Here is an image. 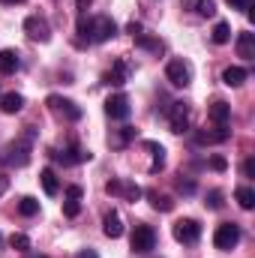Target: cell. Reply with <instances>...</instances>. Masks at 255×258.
Masks as SVG:
<instances>
[{
    "instance_id": "1",
    "label": "cell",
    "mask_w": 255,
    "mask_h": 258,
    "mask_svg": "<svg viewBox=\"0 0 255 258\" xmlns=\"http://www.w3.org/2000/svg\"><path fill=\"white\" fill-rule=\"evenodd\" d=\"M0 159H3L6 165H12V168H24V165L30 162V141H27V138H15V141H9Z\"/></svg>"
},
{
    "instance_id": "2",
    "label": "cell",
    "mask_w": 255,
    "mask_h": 258,
    "mask_svg": "<svg viewBox=\"0 0 255 258\" xmlns=\"http://www.w3.org/2000/svg\"><path fill=\"white\" fill-rule=\"evenodd\" d=\"M237 243H240V225H237V222H222V225H216V231H213V246H216V249L231 252Z\"/></svg>"
},
{
    "instance_id": "3",
    "label": "cell",
    "mask_w": 255,
    "mask_h": 258,
    "mask_svg": "<svg viewBox=\"0 0 255 258\" xmlns=\"http://www.w3.org/2000/svg\"><path fill=\"white\" fill-rule=\"evenodd\" d=\"M45 105H48V111L51 114H57V117H63L69 123H75V120H81V108L72 102V99H66V96H57V93H51L48 99H45Z\"/></svg>"
},
{
    "instance_id": "4",
    "label": "cell",
    "mask_w": 255,
    "mask_h": 258,
    "mask_svg": "<svg viewBox=\"0 0 255 258\" xmlns=\"http://www.w3.org/2000/svg\"><path fill=\"white\" fill-rule=\"evenodd\" d=\"M171 234H174V240L177 243H183V246H195L198 240H201V225H198V219H177L174 225H171Z\"/></svg>"
},
{
    "instance_id": "5",
    "label": "cell",
    "mask_w": 255,
    "mask_h": 258,
    "mask_svg": "<svg viewBox=\"0 0 255 258\" xmlns=\"http://www.w3.org/2000/svg\"><path fill=\"white\" fill-rule=\"evenodd\" d=\"M114 36H117V24H114V18H108V15H96V18H90L87 42H108V39H114Z\"/></svg>"
},
{
    "instance_id": "6",
    "label": "cell",
    "mask_w": 255,
    "mask_h": 258,
    "mask_svg": "<svg viewBox=\"0 0 255 258\" xmlns=\"http://www.w3.org/2000/svg\"><path fill=\"white\" fill-rule=\"evenodd\" d=\"M24 33L33 42H48L51 39V27H48V21L42 15H27L24 18Z\"/></svg>"
},
{
    "instance_id": "7",
    "label": "cell",
    "mask_w": 255,
    "mask_h": 258,
    "mask_svg": "<svg viewBox=\"0 0 255 258\" xmlns=\"http://www.w3.org/2000/svg\"><path fill=\"white\" fill-rule=\"evenodd\" d=\"M105 192L114 195V198H123V201H138L141 198V186H135V183H126V180H117V177H111L108 183H105Z\"/></svg>"
},
{
    "instance_id": "8",
    "label": "cell",
    "mask_w": 255,
    "mask_h": 258,
    "mask_svg": "<svg viewBox=\"0 0 255 258\" xmlns=\"http://www.w3.org/2000/svg\"><path fill=\"white\" fill-rule=\"evenodd\" d=\"M165 78L174 84V87H186L192 81V66L186 60H168L165 66Z\"/></svg>"
},
{
    "instance_id": "9",
    "label": "cell",
    "mask_w": 255,
    "mask_h": 258,
    "mask_svg": "<svg viewBox=\"0 0 255 258\" xmlns=\"http://www.w3.org/2000/svg\"><path fill=\"white\" fill-rule=\"evenodd\" d=\"M132 249L135 252H150L153 246H156V231L150 228V225H135V231H132Z\"/></svg>"
},
{
    "instance_id": "10",
    "label": "cell",
    "mask_w": 255,
    "mask_h": 258,
    "mask_svg": "<svg viewBox=\"0 0 255 258\" xmlns=\"http://www.w3.org/2000/svg\"><path fill=\"white\" fill-rule=\"evenodd\" d=\"M168 126H171V132H186L189 129V105L186 102H171V108H168Z\"/></svg>"
},
{
    "instance_id": "11",
    "label": "cell",
    "mask_w": 255,
    "mask_h": 258,
    "mask_svg": "<svg viewBox=\"0 0 255 258\" xmlns=\"http://www.w3.org/2000/svg\"><path fill=\"white\" fill-rule=\"evenodd\" d=\"M105 114H108L111 120H126L129 117L126 93H114V96H108V99H105Z\"/></svg>"
},
{
    "instance_id": "12",
    "label": "cell",
    "mask_w": 255,
    "mask_h": 258,
    "mask_svg": "<svg viewBox=\"0 0 255 258\" xmlns=\"http://www.w3.org/2000/svg\"><path fill=\"white\" fill-rule=\"evenodd\" d=\"M129 75H132V63H129L126 57H117L114 60V66L105 72V81L108 84H114V87H120V84H126Z\"/></svg>"
},
{
    "instance_id": "13",
    "label": "cell",
    "mask_w": 255,
    "mask_h": 258,
    "mask_svg": "<svg viewBox=\"0 0 255 258\" xmlns=\"http://www.w3.org/2000/svg\"><path fill=\"white\" fill-rule=\"evenodd\" d=\"M207 120H210L213 126H228V120H231V105L222 102V99H216V102L207 108Z\"/></svg>"
},
{
    "instance_id": "14",
    "label": "cell",
    "mask_w": 255,
    "mask_h": 258,
    "mask_svg": "<svg viewBox=\"0 0 255 258\" xmlns=\"http://www.w3.org/2000/svg\"><path fill=\"white\" fill-rule=\"evenodd\" d=\"M228 126H213V129H201V132H195V141L198 144H222V141H228Z\"/></svg>"
},
{
    "instance_id": "15",
    "label": "cell",
    "mask_w": 255,
    "mask_h": 258,
    "mask_svg": "<svg viewBox=\"0 0 255 258\" xmlns=\"http://www.w3.org/2000/svg\"><path fill=\"white\" fill-rule=\"evenodd\" d=\"M102 231H105V237H111V240H117V237L123 234V219H120L117 210H108V213H105V219H102Z\"/></svg>"
},
{
    "instance_id": "16",
    "label": "cell",
    "mask_w": 255,
    "mask_h": 258,
    "mask_svg": "<svg viewBox=\"0 0 255 258\" xmlns=\"http://www.w3.org/2000/svg\"><path fill=\"white\" fill-rule=\"evenodd\" d=\"M141 147L153 153V162H150V174L162 171V168H165V147H162V144H156V141H144Z\"/></svg>"
},
{
    "instance_id": "17",
    "label": "cell",
    "mask_w": 255,
    "mask_h": 258,
    "mask_svg": "<svg viewBox=\"0 0 255 258\" xmlns=\"http://www.w3.org/2000/svg\"><path fill=\"white\" fill-rule=\"evenodd\" d=\"M237 54L243 60H252L255 57V33H249V30L237 33Z\"/></svg>"
},
{
    "instance_id": "18",
    "label": "cell",
    "mask_w": 255,
    "mask_h": 258,
    "mask_svg": "<svg viewBox=\"0 0 255 258\" xmlns=\"http://www.w3.org/2000/svg\"><path fill=\"white\" fill-rule=\"evenodd\" d=\"M24 108V96L21 93H3L0 96V111L3 114H18Z\"/></svg>"
},
{
    "instance_id": "19",
    "label": "cell",
    "mask_w": 255,
    "mask_h": 258,
    "mask_svg": "<svg viewBox=\"0 0 255 258\" xmlns=\"http://www.w3.org/2000/svg\"><path fill=\"white\" fill-rule=\"evenodd\" d=\"M18 66H21L18 51H12V48H3V51H0V75H12Z\"/></svg>"
},
{
    "instance_id": "20",
    "label": "cell",
    "mask_w": 255,
    "mask_h": 258,
    "mask_svg": "<svg viewBox=\"0 0 255 258\" xmlns=\"http://www.w3.org/2000/svg\"><path fill=\"white\" fill-rule=\"evenodd\" d=\"M246 78H249V72H246L243 66H228V69L222 72V81H225L228 87H240Z\"/></svg>"
},
{
    "instance_id": "21",
    "label": "cell",
    "mask_w": 255,
    "mask_h": 258,
    "mask_svg": "<svg viewBox=\"0 0 255 258\" xmlns=\"http://www.w3.org/2000/svg\"><path fill=\"white\" fill-rule=\"evenodd\" d=\"M39 183H42V192L45 195H57V189H60L54 168H42V171H39Z\"/></svg>"
},
{
    "instance_id": "22",
    "label": "cell",
    "mask_w": 255,
    "mask_h": 258,
    "mask_svg": "<svg viewBox=\"0 0 255 258\" xmlns=\"http://www.w3.org/2000/svg\"><path fill=\"white\" fill-rule=\"evenodd\" d=\"M132 138H135V129H132V126H123V129H117L114 135H108V144H111V147H117V150H123Z\"/></svg>"
},
{
    "instance_id": "23",
    "label": "cell",
    "mask_w": 255,
    "mask_h": 258,
    "mask_svg": "<svg viewBox=\"0 0 255 258\" xmlns=\"http://www.w3.org/2000/svg\"><path fill=\"white\" fill-rule=\"evenodd\" d=\"M147 198H150V204H153V210H159V213H171V210H174V198H171V195L147 192Z\"/></svg>"
},
{
    "instance_id": "24",
    "label": "cell",
    "mask_w": 255,
    "mask_h": 258,
    "mask_svg": "<svg viewBox=\"0 0 255 258\" xmlns=\"http://www.w3.org/2000/svg\"><path fill=\"white\" fill-rule=\"evenodd\" d=\"M210 39H213L216 45H225V42L231 39V24H228V21H216V27H213V33H210Z\"/></svg>"
},
{
    "instance_id": "25",
    "label": "cell",
    "mask_w": 255,
    "mask_h": 258,
    "mask_svg": "<svg viewBox=\"0 0 255 258\" xmlns=\"http://www.w3.org/2000/svg\"><path fill=\"white\" fill-rule=\"evenodd\" d=\"M234 198H237V204L243 210H252L255 207V189H249V186H237L234 189Z\"/></svg>"
},
{
    "instance_id": "26",
    "label": "cell",
    "mask_w": 255,
    "mask_h": 258,
    "mask_svg": "<svg viewBox=\"0 0 255 258\" xmlns=\"http://www.w3.org/2000/svg\"><path fill=\"white\" fill-rule=\"evenodd\" d=\"M18 213H21V216H36V213H39V201H36L33 195H24V198L18 201Z\"/></svg>"
},
{
    "instance_id": "27",
    "label": "cell",
    "mask_w": 255,
    "mask_h": 258,
    "mask_svg": "<svg viewBox=\"0 0 255 258\" xmlns=\"http://www.w3.org/2000/svg\"><path fill=\"white\" fill-rule=\"evenodd\" d=\"M135 42H138L141 48H147V51H156V54H159V51L165 48V45H162L159 39H153V36H147V33H141V36H135Z\"/></svg>"
},
{
    "instance_id": "28",
    "label": "cell",
    "mask_w": 255,
    "mask_h": 258,
    "mask_svg": "<svg viewBox=\"0 0 255 258\" xmlns=\"http://www.w3.org/2000/svg\"><path fill=\"white\" fill-rule=\"evenodd\" d=\"M195 12L201 18H213L216 15V0H195Z\"/></svg>"
},
{
    "instance_id": "29",
    "label": "cell",
    "mask_w": 255,
    "mask_h": 258,
    "mask_svg": "<svg viewBox=\"0 0 255 258\" xmlns=\"http://www.w3.org/2000/svg\"><path fill=\"white\" fill-rule=\"evenodd\" d=\"M9 246H12L15 252H30V237H27V234H12V237H9Z\"/></svg>"
},
{
    "instance_id": "30",
    "label": "cell",
    "mask_w": 255,
    "mask_h": 258,
    "mask_svg": "<svg viewBox=\"0 0 255 258\" xmlns=\"http://www.w3.org/2000/svg\"><path fill=\"white\" fill-rule=\"evenodd\" d=\"M204 204H207L210 210H219V207H222V192H219V189H210V192H207V201H204Z\"/></svg>"
},
{
    "instance_id": "31",
    "label": "cell",
    "mask_w": 255,
    "mask_h": 258,
    "mask_svg": "<svg viewBox=\"0 0 255 258\" xmlns=\"http://www.w3.org/2000/svg\"><path fill=\"white\" fill-rule=\"evenodd\" d=\"M78 210H81V204L75 201V198H66V204H63V213L72 219V216H78Z\"/></svg>"
},
{
    "instance_id": "32",
    "label": "cell",
    "mask_w": 255,
    "mask_h": 258,
    "mask_svg": "<svg viewBox=\"0 0 255 258\" xmlns=\"http://www.w3.org/2000/svg\"><path fill=\"white\" fill-rule=\"evenodd\" d=\"M210 168H213V171H225V168H228L225 156H213V159H210Z\"/></svg>"
},
{
    "instance_id": "33",
    "label": "cell",
    "mask_w": 255,
    "mask_h": 258,
    "mask_svg": "<svg viewBox=\"0 0 255 258\" xmlns=\"http://www.w3.org/2000/svg\"><path fill=\"white\" fill-rule=\"evenodd\" d=\"M126 33L135 39V36H141V33H144V27H141L138 21H129V24H126Z\"/></svg>"
},
{
    "instance_id": "34",
    "label": "cell",
    "mask_w": 255,
    "mask_h": 258,
    "mask_svg": "<svg viewBox=\"0 0 255 258\" xmlns=\"http://www.w3.org/2000/svg\"><path fill=\"white\" fill-rule=\"evenodd\" d=\"M177 189H180L183 195H192L195 192V183H192V180H177Z\"/></svg>"
},
{
    "instance_id": "35",
    "label": "cell",
    "mask_w": 255,
    "mask_h": 258,
    "mask_svg": "<svg viewBox=\"0 0 255 258\" xmlns=\"http://www.w3.org/2000/svg\"><path fill=\"white\" fill-rule=\"evenodd\" d=\"M243 177H255V159H252V156L243 162Z\"/></svg>"
},
{
    "instance_id": "36",
    "label": "cell",
    "mask_w": 255,
    "mask_h": 258,
    "mask_svg": "<svg viewBox=\"0 0 255 258\" xmlns=\"http://www.w3.org/2000/svg\"><path fill=\"white\" fill-rule=\"evenodd\" d=\"M228 6H231V9H243V12H246V9L252 6V0H228Z\"/></svg>"
},
{
    "instance_id": "37",
    "label": "cell",
    "mask_w": 255,
    "mask_h": 258,
    "mask_svg": "<svg viewBox=\"0 0 255 258\" xmlns=\"http://www.w3.org/2000/svg\"><path fill=\"white\" fill-rule=\"evenodd\" d=\"M81 195H84V189H81V186H69V189H66V198H75V201H81Z\"/></svg>"
},
{
    "instance_id": "38",
    "label": "cell",
    "mask_w": 255,
    "mask_h": 258,
    "mask_svg": "<svg viewBox=\"0 0 255 258\" xmlns=\"http://www.w3.org/2000/svg\"><path fill=\"white\" fill-rule=\"evenodd\" d=\"M90 3H93V0H75V6H78V12H81V15L90 9Z\"/></svg>"
},
{
    "instance_id": "39",
    "label": "cell",
    "mask_w": 255,
    "mask_h": 258,
    "mask_svg": "<svg viewBox=\"0 0 255 258\" xmlns=\"http://www.w3.org/2000/svg\"><path fill=\"white\" fill-rule=\"evenodd\" d=\"M78 258H99V255H96L93 249H81V252H78Z\"/></svg>"
},
{
    "instance_id": "40",
    "label": "cell",
    "mask_w": 255,
    "mask_h": 258,
    "mask_svg": "<svg viewBox=\"0 0 255 258\" xmlns=\"http://www.w3.org/2000/svg\"><path fill=\"white\" fill-rule=\"evenodd\" d=\"M6 189H9V177H0V195H6Z\"/></svg>"
},
{
    "instance_id": "41",
    "label": "cell",
    "mask_w": 255,
    "mask_h": 258,
    "mask_svg": "<svg viewBox=\"0 0 255 258\" xmlns=\"http://www.w3.org/2000/svg\"><path fill=\"white\" fill-rule=\"evenodd\" d=\"M0 3H24V0H0Z\"/></svg>"
},
{
    "instance_id": "42",
    "label": "cell",
    "mask_w": 255,
    "mask_h": 258,
    "mask_svg": "<svg viewBox=\"0 0 255 258\" xmlns=\"http://www.w3.org/2000/svg\"><path fill=\"white\" fill-rule=\"evenodd\" d=\"M0 243H3V237H0Z\"/></svg>"
},
{
    "instance_id": "43",
    "label": "cell",
    "mask_w": 255,
    "mask_h": 258,
    "mask_svg": "<svg viewBox=\"0 0 255 258\" xmlns=\"http://www.w3.org/2000/svg\"><path fill=\"white\" fill-rule=\"evenodd\" d=\"M39 258H45V255H39Z\"/></svg>"
},
{
    "instance_id": "44",
    "label": "cell",
    "mask_w": 255,
    "mask_h": 258,
    "mask_svg": "<svg viewBox=\"0 0 255 258\" xmlns=\"http://www.w3.org/2000/svg\"><path fill=\"white\" fill-rule=\"evenodd\" d=\"M0 96H3V93H0Z\"/></svg>"
}]
</instances>
